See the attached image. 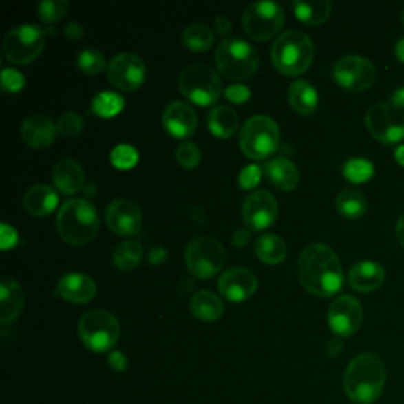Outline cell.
I'll list each match as a JSON object with an SVG mask.
<instances>
[{"label": "cell", "instance_id": "6da1fadb", "mask_svg": "<svg viewBox=\"0 0 404 404\" xmlns=\"http://www.w3.org/2000/svg\"><path fill=\"white\" fill-rule=\"evenodd\" d=\"M297 272L301 286L317 297H332L344 281L339 257L326 244L306 246L299 256Z\"/></svg>", "mask_w": 404, "mask_h": 404}, {"label": "cell", "instance_id": "7a4b0ae2", "mask_svg": "<svg viewBox=\"0 0 404 404\" xmlns=\"http://www.w3.org/2000/svg\"><path fill=\"white\" fill-rule=\"evenodd\" d=\"M387 381L385 365L376 354H360L344 373L343 385L354 403L371 404L378 401Z\"/></svg>", "mask_w": 404, "mask_h": 404}, {"label": "cell", "instance_id": "3957f363", "mask_svg": "<svg viewBox=\"0 0 404 404\" xmlns=\"http://www.w3.org/2000/svg\"><path fill=\"white\" fill-rule=\"evenodd\" d=\"M57 229L62 239L70 245L89 244L98 234V212L94 204L85 199H70L59 210Z\"/></svg>", "mask_w": 404, "mask_h": 404}, {"label": "cell", "instance_id": "277c9868", "mask_svg": "<svg viewBox=\"0 0 404 404\" xmlns=\"http://www.w3.org/2000/svg\"><path fill=\"white\" fill-rule=\"evenodd\" d=\"M315 43L301 30H288L275 40L272 62L275 68L288 76H299L315 61Z\"/></svg>", "mask_w": 404, "mask_h": 404}, {"label": "cell", "instance_id": "5b68a950", "mask_svg": "<svg viewBox=\"0 0 404 404\" xmlns=\"http://www.w3.org/2000/svg\"><path fill=\"white\" fill-rule=\"evenodd\" d=\"M215 63L223 76L231 81H244L257 72L259 56L248 41L228 36L215 51Z\"/></svg>", "mask_w": 404, "mask_h": 404}, {"label": "cell", "instance_id": "8992f818", "mask_svg": "<svg viewBox=\"0 0 404 404\" xmlns=\"http://www.w3.org/2000/svg\"><path fill=\"white\" fill-rule=\"evenodd\" d=\"M177 85L185 98L199 106L213 105L223 92V81L220 74L202 63L183 68L177 79Z\"/></svg>", "mask_w": 404, "mask_h": 404}, {"label": "cell", "instance_id": "52a82bcc", "mask_svg": "<svg viewBox=\"0 0 404 404\" xmlns=\"http://www.w3.org/2000/svg\"><path fill=\"white\" fill-rule=\"evenodd\" d=\"M240 149L248 158L264 160L275 152L279 145V128L268 116L248 118L240 130Z\"/></svg>", "mask_w": 404, "mask_h": 404}, {"label": "cell", "instance_id": "ba28073f", "mask_svg": "<svg viewBox=\"0 0 404 404\" xmlns=\"http://www.w3.org/2000/svg\"><path fill=\"white\" fill-rule=\"evenodd\" d=\"M79 337L84 346L94 352H106L120 338V324L117 317L106 310H92L79 321Z\"/></svg>", "mask_w": 404, "mask_h": 404}, {"label": "cell", "instance_id": "9c48e42d", "mask_svg": "<svg viewBox=\"0 0 404 404\" xmlns=\"http://www.w3.org/2000/svg\"><path fill=\"white\" fill-rule=\"evenodd\" d=\"M228 259L224 246L209 235H198L190 240L185 250L188 270L198 278H212L222 270Z\"/></svg>", "mask_w": 404, "mask_h": 404}, {"label": "cell", "instance_id": "30bf717a", "mask_svg": "<svg viewBox=\"0 0 404 404\" xmlns=\"http://www.w3.org/2000/svg\"><path fill=\"white\" fill-rule=\"evenodd\" d=\"M45 45V30L35 24H21L5 35L3 56L12 63L25 65L40 56Z\"/></svg>", "mask_w": 404, "mask_h": 404}, {"label": "cell", "instance_id": "8fae6325", "mask_svg": "<svg viewBox=\"0 0 404 404\" xmlns=\"http://www.w3.org/2000/svg\"><path fill=\"white\" fill-rule=\"evenodd\" d=\"M284 18L286 16L281 5L275 2H255L246 7L242 23L251 39L262 41L272 39L281 30Z\"/></svg>", "mask_w": 404, "mask_h": 404}, {"label": "cell", "instance_id": "7c38bea8", "mask_svg": "<svg viewBox=\"0 0 404 404\" xmlns=\"http://www.w3.org/2000/svg\"><path fill=\"white\" fill-rule=\"evenodd\" d=\"M365 123L371 136L382 144H395L404 138V112L392 103L371 106Z\"/></svg>", "mask_w": 404, "mask_h": 404}, {"label": "cell", "instance_id": "4fadbf2b", "mask_svg": "<svg viewBox=\"0 0 404 404\" xmlns=\"http://www.w3.org/2000/svg\"><path fill=\"white\" fill-rule=\"evenodd\" d=\"M333 78L343 89L363 92L374 84L376 68L362 56H346L339 59L333 67Z\"/></svg>", "mask_w": 404, "mask_h": 404}, {"label": "cell", "instance_id": "5bb4252c", "mask_svg": "<svg viewBox=\"0 0 404 404\" xmlns=\"http://www.w3.org/2000/svg\"><path fill=\"white\" fill-rule=\"evenodd\" d=\"M107 76L117 89L133 92L139 89L145 79L142 59L133 52H122L107 65Z\"/></svg>", "mask_w": 404, "mask_h": 404}, {"label": "cell", "instance_id": "9a60e30c", "mask_svg": "<svg viewBox=\"0 0 404 404\" xmlns=\"http://www.w3.org/2000/svg\"><path fill=\"white\" fill-rule=\"evenodd\" d=\"M363 308L352 295H339L328 308V326L339 337H351L362 327Z\"/></svg>", "mask_w": 404, "mask_h": 404}, {"label": "cell", "instance_id": "2e32d148", "mask_svg": "<svg viewBox=\"0 0 404 404\" xmlns=\"http://www.w3.org/2000/svg\"><path fill=\"white\" fill-rule=\"evenodd\" d=\"M278 215V204L270 193L266 190H257L248 195L242 217L248 228L253 231H262L270 226Z\"/></svg>", "mask_w": 404, "mask_h": 404}, {"label": "cell", "instance_id": "e0dca14e", "mask_svg": "<svg viewBox=\"0 0 404 404\" xmlns=\"http://www.w3.org/2000/svg\"><path fill=\"white\" fill-rule=\"evenodd\" d=\"M106 223L118 235H136L141 231L142 212L130 199H116L106 209Z\"/></svg>", "mask_w": 404, "mask_h": 404}, {"label": "cell", "instance_id": "ac0fdd59", "mask_svg": "<svg viewBox=\"0 0 404 404\" xmlns=\"http://www.w3.org/2000/svg\"><path fill=\"white\" fill-rule=\"evenodd\" d=\"M218 289L223 297L231 301H244L256 293L257 278L245 267H233L222 275Z\"/></svg>", "mask_w": 404, "mask_h": 404}, {"label": "cell", "instance_id": "d6986e66", "mask_svg": "<svg viewBox=\"0 0 404 404\" xmlns=\"http://www.w3.org/2000/svg\"><path fill=\"white\" fill-rule=\"evenodd\" d=\"M163 125L172 136L188 138L196 131L198 114L185 101H171L163 112Z\"/></svg>", "mask_w": 404, "mask_h": 404}, {"label": "cell", "instance_id": "ffe728a7", "mask_svg": "<svg viewBox=\"0 0 404 404\" xmlns=\"http://www.w3.org/2000/svg\"><path fill=\"white\" fill-rule=\"evenodd\" d=\"M57 294L72 304L84 305L95 297L96 284L89 275L67 273L59 279Z\"/></svg>", "mask_w": 404, "mask_h": 404}, {"label": "cell", "instance_id": "44dd1931", "mask_svg": "<svg viewBox=\"0 0 404 404\" xmlns=\"http://www.w3.org/2000/svg\"><path fill=\"white\" fill-rule=\"evenodd\" d=\"M56 133L57 125H54L51 118L43 114L27 117L21 127V136H23L24 142L35 149H45L51 145L56 139Z\"/></svg>", "mask_w": 404, "mask_h": 404}, {"label": "cell", "instance_id": "7402d4cb", "mask_svg": "<svg viewBox=\"0 0 404 404\" xmlns=\"http://www.w3.org/2000/svg\"><path fill=\"white\" fill-rule=\"evenodd\" d=\"M348 281L359 293H373L384 284L385 270L381 264L374 261L359 262L349 270Z\"/></svg>", "mask_w": 404, "mask_h": 404}, {"label": "cell", "instance_id": "603a6c76", "mask_svg": "<svg viewBox=\"0 0 404 404\" xmlns=\"http://www.w3.org/2000/svg\"><path fill=\"white\" fill-rule=\"evenodd\" d=\"M25 297L24 290L13 278L5 277L0 286V322L8 326L10 322L18 319L21 311L24 310Z\"/></svg>", "mask_w": 404, "mask_h": 404}, {"label": "cell", "instance_id": "cb8c5ba5", "mask_svg": "<svg viewBox=\"0 0 404 404\" xmlns=\"http://www.w3.org/2000/svg\"><path fill=\"white\" fill-rule=\"evenodd\" d=\"M52 179L63 195H74V193L83 190L85 174L76 160L63 158L54 166Z\"/></svg>", "mask_w": 404, "mask_h": 404}, {"label": "cell", "instance_id": "d4e9b609", "mask_svg": "<svg viewBox=\"0 0 404 404\" xmlns=\"http://www.w3.org/2000/svg\"><path fill=\"white\" fill-rule=\"evenodd\" d=\"M25 212L32 217H46L59 204L56 190L50 185H34L23 198Z\"/></svg>", "mask_w": 404, "mask_h": 404}, {"label": "cell", "instance_id": "484cf974", "mask_svg": "<svg viewBox=\"0 0 404 404\" xmlns=\"http://www.w3.org/2000/svg\"><path fill=\"white\" fill-rule=\"evenodd\" d=\"M264 171H266L267 179L270 180L275 187L281 188L284 191L294 190L300 182V172L297 169V166L284 157H278L268 161Z\"/></svg>", "mask_w": 404, "mask_h": 404}, {"label": "cell", "instance_id": "4316f807", "mask_svg": "<svg viewBox=\"0 0 404 404\" xmlns=\"http://www.w3.org/2000/svg\"><path fill=\"white\" fill-rule=\"evenodd\" d=\"M190 310L196 319L213 322L222 317L224 306L217 294L210 293V290H198L191 297Z\"/></svg>", "mask_w": 404, "mask_h": 404}, {"label": "cell", "instance_id": "83f0119b", "mask_svg": "<svg viewBox=\"0 0 404 404\" xmlns=\"http://www.w3.org/2000/svg\"><path fill=\"white\" fill-rule=\"evenodd\" d=\"M288 100L295 112L308 116L317 107V92L308 81L297 79L289 85Z\"/></svg>", "mask_w": 404, "mask_h": 404}, {"label": "cell", "instance_id": "f1b7e54d", "mask_svg": "<svg viewBox=\"0 0 404 404\" xmlns=\"http://www.w3.org/2000/svg\"><path fill=\"white\" fill-rule=\"evenodd\" d=\"M239 127V116L231 106H217L209 114V128L217 138H231Z\"/></svg>", "mask_w": 404, "mask_h": 404}, {"label": "cell", "instance_id": "f546056e", "mask_svg": "<svg viewBox=\"0 0 404 404\" xmlns=\"http://www.w3.org/2000/svg\"><path fill=\"white\" fill-rule=\"evenodd\" d=\"M255 251L262 262L275 266V264L284 261L288 253V246L284 244L281 237L275 234H266L256 239Z\"/></svg>", "mask_w": 404, "mask_h": 404}, {"label": "cell", "instance_id": "4dcf8cb0", "mask_svg": "<svg viewBox=\"0 0 404 404\" xmlns=\"http://www.w3.org/2000/svg\"><path fill=\"white\" fill-rule=\"evenodd\" d=\"M294 13L301 23L308 25H319L326 23L332 13V3L328 0H316V2H293Z\"/></svg>", "mask_w": 404, "mask_h": 404}, {"label": "cell", "instance_id": "1f68e13d", "mask_svg": "<svg viewBox=\"0 0 404 404\" xmlns=\"http://www.w3.org/2000/svg\"><path fill=\"white\" fill-rule=\"evenodd\" d=\"M337 209L343 217L349 220H359L368 210V201H366L363 193L354 190V188H346V190L338 193Z\"/></svg>", "mask_w": 404, "mask_h": 404}, {"label": "cell", "instance_id": "d6a6232c", "mask_svg": "<svg viewBox=\"0 0 404 404\" xmlns=\"http://www.w3.org/2000/svg\"><path fill=\"white\" fill-rule=\"evenodd\" d=\"M142 253L144 248L138 240H125L116 246L112 261H114L118 270L131 272L141 262Z\"/></svg>", "mask_w": 404, "mask_h": 404}, {"label": "cell", "instance_id": "836d02e7", "mask_svg": "<svg viewBox=\"0 0 404 404\" xmlns=\"http://www.w3.org/2000/svg\"><path fill=\"white\" fill-rule=\"evenodd\" d=\"M182 40L183 45H185L188 50L195 52H204L213 45L215 34L207 24L195 23L190 24L185 30H183Z\"/></svg>", "mask_w": 404, "mask_h": 404}, {"label": "cell", "instance_id": "e575fe53", "mask_svg": "<svg viewBox=\"0 0 404 404\" xmlns=\"http://www.w3.org/2000/svg\"><path fill=\"white\" fill-rule=\"evenodd\" d=\"M92 109L100 117H114L123 109L122 95L116 92H101L92 101Z\"/></svg>", "mask_w": 404, "mask_h": 404}, {"label": "cell", "instance_id": "d590c367", "mask_svg": "<svg viewBox=\"0 0 404 404\" xmlns=\"http://www.w3.org/2000/svg\"><path fill=\"white\" fill-rule=\"evenodd\" d=\"M343 174L348 180H351L354 183H363L373 177L374 168L368 160L352 158L346 161V164H344L343 168Z\"/></svg>", "mask_w": 404, "mask_h": 404}, {"label": "cell", "instance_id": "8d00e7d4", "mask_svg": "<svg viewBox=\"0 0 404 404\" xmlns=\"http://www.w3.org/2000/svg\"><path fill=\"white\" fill-rule=\"evenodd\" d=\"M78 65L85 74H98L106 65V59L101 51L95 50V47H85L79 52L78 56Z\"/></svg>", "mask_w": 404, "mask_h": 404}, {"label": "cell", "instance_id": "74e56055", "mask_svg": "<svg viewBox=\"0 0 404 404\" xmlns=\"http://www.w3.org/2000/svg\"><path fill=\"white\" fill-rule=\"evenodd\" d=\"M138 150L128 144H118L111 152L112 164L118 169H131L138 163Z\"/></svg>", "mask_w": 404, "mask_h": 404}, {"label": "cell", "instance_id": "f35d334b", "mask_svg": "<svg viewBox=\"0 0 404 404\" xmlns=\"http://www.w3.org/2000/svg\"><path fill=\"white\" fill-rule=\"evenodd\" d=\"M68 12L67 0H43L39 3V14L45 23H57Z\"/></svg>", "mask_w": 404, "mask_h": 404}, {"label": "cell", "instance_id": "ab89813d", "mask_svg": "<svg viewBox=\"0 0 404 404\" xmlns=\"http://www.w3.org/2000/svg\"><path fill=\"white\" fill-rule=\"evenodd\" d=\"M176 158L179 164L185 169L196 168L201 161V152H199L198 145L191 141H183L176 149Z\"/></svg>", "mask_w": 404, "mask_h": 404}, {"label": "cell", "instance_id": "60d3db41", "mask_svg": "<svg viewBox=\"0 0 404 404\" xmlns=\"http://www.w3.org/2000/svg\"><path fill=\"white\" fill-rule=\"evenodd\" d=\"M84 127V120L78 112H65V114L59 117L57 120V133L62 134L63 138H74L78 136Z\"/></svg>", "mask_w": 404, "mask_h": 404}, {"label": "cell", "instance_id": "b9f144b4", "mask_svg": "<svg viewBox=\"0 0 404 404\" xmlns=\"http://www.w3.org/2000/svg\"><path fill=\"white\" fill-rule=\"evenodd\" d=\"M261 176H262V169L259 168V166L256 164L246 166V168L242 169L239 174V185L242 188H245V190H251V188H255L257 183H259Z\"/></svg>", "mask_w": 404, "mask_h": 404}, {"label": "cell", "instance_id": "7bdbcfd3", "mask_svg": "<svg viewBox=\"0 0 404 404\" xmlns=\"http://www.w3.org/2000/svg\"><path fill=\"white\" fill-rule=\"evenodd\" d=\"M25 79L19 72L13 68H3L2 72V87L7 92H19L24 87Z\"/></svg>", "mask_w": 404, "mask_h": 404}, {"label": "cell", "instance_id": "ee69618b", "mask_svg": "<svg viewBox=\"0 0 404 404\" xmlns=\"http://www.w3.org/2000/svg\"><path fill=\"white\" fill-rule=\"evenodd\" d=\"M251 96L250 89L244 84H233L226 90V98L233 101V103H245V101Z\"/></svg>", "mask_w": 404, "mask_h": 404}, {"label": "cell", "instance_id": "f6af8a7d", "mask_svg": "<svg viewBox=\"0 0 404 404\" xmlns=\"http://www.w3.org/2000/svg\"><path fill=\"white\" fill-rule=\"evenodd\" d=\"M16 242H18V234H16L13 226L2 223V226H0V246L3 250H8V248L16 245Z\"/></svg>", "mask_w": 404, "mask_h": 404}, {"label": "cell", "instance_id": "bcb514c9", "mask_svg": "<svg viewBox=\"0 0 404 404\" xmlns=\"http://www.w3.org/2000/svg\"><path fill=\"white\" fill-rule=\"evenodd\" d=\"M215 29H217V32L220 35H223L228 39L231 30H233V25H231V21L226 14H220L215 18Z\"/></svg>", "mask_w": 404, "mask_h": 404}, {"label": "cell", "instance_id": "7dc6e473", "mask_svg": "<svg viewBox=\"0 0 404 404\" xmlns=\"http://www.w3.org/2000/svg\"><path fill=\"white\" fill-rule=\"evenodd\" d=\"M109 365H111V368H112V370H116V371H123V370L127 368L128 360H127V357H125V355H123L122 352L114 351V352H111V354H109Z\"/></svg>", "mask_w": 404, "mask_h": 404}, {"label": "cell", "instance_id": "c3c4849f", "mask_svg": "<svg viewBox=\"0 0 404 404\" xmlns=\"http://www.w3.org/2000/svg\"><path fill=\"white\" fill-rule=\"evenodd\" d=\"M166 259V250L161 246H155L150 250V255H149V261L152 266H160L161 262Z\"/></svg>", "mask_w": 404, "mask_h": 404}, {"label": "cell", "instance_id": "681fc988", "mask_svg": "<svg viewBox=\"0 0 404 404\" xmlns=\"http://www.w3.org/2000/svg\"><path fill=\"white\" fill-rule=\"evenodd\" d=\"M65 35L68 36L70 40H79L81 36L84 35L83 25L78 24V23H70V24L65 27Z\"/></svg>", "mask_w": 404, "mask_h": 404}, {"label": "cell", "instance_id": "f907efd6", "mask_svg": "<svg viewBox=\"0 0 404 404\" xmlns=\"http://www.w3.org/2000/svg\"><path fill=\"white\" fill-rule=\"evenodd\" d=\"M250 240V231L246 229H239L235 231V234L233 235V244L235 246H245Z\"/></svg>", "mask_w": 404, "mask_h": 404}, {"label": "cell", "instance_id": "816d5d0a", "mask_svg": "<svg viewBox=\"0 0 404 404\" xmlns=\"http://www.w3.org/2000/svg\"><path fill=\"white\" fill-rule=\"evenodd\" d=\"M392 105L396 106V107H400V109H403V107H404V87H400V89H396L395 92H393Z\"/></svg>", "mask_w": 404, "mask_h": 404}, {"label": "cell", "instance_id": "f5cc1de1", "mask_svg": "<svg viewBox=\"0 0 404 404\" xmlns=\"http://www.w3.org/2000/svg\"><path fill=\"white\" fill-rule=\"evenodd\" d=\"M396 237H398V242H400V245L404 248V213L401 215L396 223Z\"/></svg>", "mask_w": 404, "mask_h": 404}, {"label": "cell", "instance_id": "db71d44e", "mask_svg": "<svg viewBox=\"0 0 404 404\" xmlns=\"http://www.w3.org/2000/svg\"><path fill=\"white\" fill-rule=\"evenodd\" d=\"M341 349H343L341 343H339V341H330V343H328L327 351L330 355H338L339 352H341Z\"/></svg>", "mask_w": 404, "mask_h": 404}, {"label": "cell", "instance_id": "11a10c76", "mask_svg": "<svg viewBox=\"0 0 404 404\" xmlns=\"http://www.w3.org/2000/svg\"><path fill=\"white\" fill-rule=\"evenodd\" d=\"M395 52H396V57L400 59V61L404 63V39H401L400 41L396 43V47H395Z\"/></svg>", "mask_w": 404, "mask_h": 404}, {"label": "cell", "instance_id": "9f6ffc18", "mask_svg": "<svg viewBox=\"0 0 404 404\" xmlns=\"http://www.w3.org/2000/svg\"><path fill=\"white\" fill-rule=\"evenodd\" d=\"M395 158H396L398 163H400L401 166H404V145H400V147L396 149Z\"/></svg>", "mask_w": 404, "mask_h": 404}, {"label": "cell", "instance_id": "6f0895ef", "mask_svg": "<svg viewBox=\"0 0 404 404\" xmlns=\"http://www.w3.org/2000/svg\"><path fill=\"white\" fill-rule=\"evenodd\" d=\"M401 21H403V24H404V8H403V12H401Z\"/></svg>", "mask_w": 404, "mask_h": 404}]
</instances>
